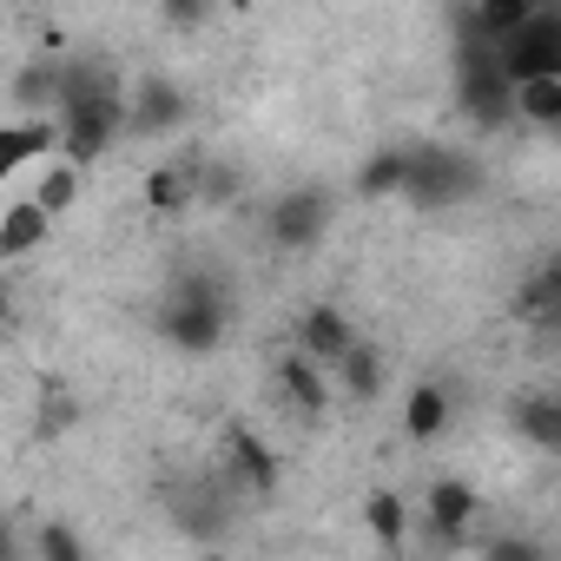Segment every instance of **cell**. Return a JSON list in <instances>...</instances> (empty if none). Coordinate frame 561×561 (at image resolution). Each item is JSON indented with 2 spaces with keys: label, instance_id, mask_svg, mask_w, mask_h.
Returning <instances> with one entry per match:
<instances>
[{
  "label": "cell",
  "instance_id": "obj_1",
  "mask_svg": "<svg viewBox=\"0 0 561 561\" xmlns=\"http://www.w3.org/2000/svg\"><path fill=\"white\" fill-rule=\"evenodd\" d=\"M225 324H231V305L225 291L211 285V277H185V285H172V298L159 305V331L172 351H192V357H211L225 344Z\"/></svg>",
  "mask_w": 561,
  "mask_h": 561
},
{
  "label": "cell",
  "instance_id": "obj_2",
  "mask_svg": "<svg viewBox=\"0 0 561 561\" xmlns=\"http://www.w3.org/2000/svg\"><path fill=\"white\" fill-rule=\"evenodd\" d=\"M482 172L469 152H449V146H403V185L397 198H410L416 211H443V205H462L476 198Z\"/></svg>",
  "mask_w": 561,
  "mask_h": 561
},
{
  "label": "cell",
  "instance_id": "obj_3",
  "mask_svg": "<svg viewBox=\"0 0 561 561\" xmlns=\"http://www.w3.org/2000/svg\"><path fill=\"white\" fill-rule=\"evenodd\" d=\"M54 119H60V159H73V165H100V159L126 139V93L67 100Z\"/></svg>",
  "mask_w": 561,
  "mask_h": 561
},
{
  "label": "cell",
  "instance_id": "obj_4",
  "mask_svg": "<svg viewBox=\"0 0 561 561\" xmlns=\"http://www.w3.org/2000/svg\"><path fill=\"white\" fill-rule=\"evenodd\" d=\"M456 100H462V113H469L482 133H495V126H508V119H515V106H508V73H502V60H495V47H489V41H469V34H462Z\"/></svg>",
  "mask_w": 561,
  "mask_h": 561
},
{
  "label": "cell",
  "instance_id": "obj_5",
  "mask_svg": "<svg viewBox=\"0 0 561 561\" xmlns=\"http://www.w3.org/2000/svg\"><path fill=\"white\" fill-rule=\"evenodd\" d=\"M508 87L515 80H535V73H561V8H548V0H535V14L495 47Z\"/></svg>",
  "mask_w": 561,
  "mask_h": 561
},
{
  "label": "cell",
  "instance_id": "obj_6",
  "mask_svg": "<svg viewBox=\"0 0 561 561\" xmlns=\"http://www.w3.org/2000/svg\"><path fill=\"white\" fill-rule=\"evenodd\" d=\"M331 218H337V198L324 185H298V192H285V198L271 205L264 231H271L277 251H318L324 231H331Z\"/></svg>",
  "mask_w": 561,
  "mask_h": 561
},
{
  "label": "cell",
  "instance_id": "obj_7",
  "mask_svg": "<svg viewBox=\"0 0 561 561\" xmlns=\"http://www.w3.org/2000/svg\"><path fill=\"white\" fill-rule=\"evenodd\" d=\"M192 119V100L172 87V80H139L133 93H126V133L133 139H165V133H179Z\"/></svg>",
  "mask_w": 561,
  "mask_h": 561
},
{
  "label": "cell",
  "instance_id": "obj_8",
  "mask_svg": "<svg viewBox=\"0 0 561 561\" xmlns=\"http://www.w3.org/2000/svg\"><path fill=\"white\" fill-rule=\"evenodd\" d=\"M198 172H205V152H198V146H185V152H172L165 165H152V172H146V211H152V218H179V211H192Z\"/></svg>",
  "mask_w": 561,
  "mask_h": 561
},
{
  "label": "cell",
  "instance_id": "obj_9",
  "mask_svg": "<svg viewBox=\"0 0 561 561\" xmlns=\"http://www.w3.org/2000/svg\"><path fill=\"white\" fill-rule=\"evenodd\" d=\"M476 508H482V495H476L469 482H456V476L430 482V495H423V522H430V541H436V548H462V535H469Z\"/></svg>",
  "mask_w": 561,
  "mask_h": 561
},
{
  "label": "cell",
  "instance_id": "obj_10",
  "mask_svg": "<svg viewBox=\"0 0 561 561\" xmlns=\"http://www.w3.org/2000/svg\"><path fill=\"white\" fill-rule=\"evenodd\" d=\"M277 397H285V410H291V416H305V423H324V410H331L324 364H311L305 351H285V357H277Z\"/></svg>",
  "mask_w": 561,
  "mask_h": 561
},
{
  "label": "cell",
  "instance_id": "obj_11",
  "mask_svg": "<svg viewBox=\"0 0 561 561\" xmlns=\"http://www.w3.org/2000/svg\"><path fill=\"white\" fill-rule=\"evenodd\" d=\"M54 152H60V119L54 113H21L14 126H0V185L27 159H54Z\"/></svg>",
  "mask_w": 561,
  "mask_h": 561
},
{
  "label": "cell",
  "instance_id": "obj_12",
  "mask_svg": "<svg viewBox=\"0 0 561 561\" xmlns=\"http://www.w3.org/2000/svg\"><path fill=\"white\" fill-rule=\"evenodd\" d=\"M225 462H231V476H238V489L244 495H271L277 489V456H271V443L257 436V430H225Z\"/></svg>",
  "mask_w": 561,
  "mask_h": 561
},
{
  "label": "cell",
  "instance_id": "obj_13",
  "mask_svg": "<svg viewBox=\"0 0 561 561\" xmlns=\"http://www.w3.org/2000/svg\"><path fill=\"white\" fill-rule=\"evenodd\" d=\"M351 337H357V331H351V318H344L337 305H311V311L298 318V337H291V351H305L311 364H324V370H331V364L344 357V344H351Z\"/></svg>",
  "mask_w": 561,
  "mask_h": 561
},
{
  "label": "cell",
  "instance_id": "obj_14",
  "mask_svg": "<svg viewBox=\"0 0 561 561\" xmlns=\"http://www.w3.org/2000/svg\"><path fill=\"white\" fill-rule=\"evenodd\" d=\"M508 106H515V119H522V126H535V133H554V126H561V73L515 80V87H508Z\"/></svg>",
  "mask_w": 561,
  "mask_h": 561
},
{
  "label": "cell",
  "instance_id": "obj_15",
  "mask_svg": "<svg viewBox=\"0 0 561 561\" xmlns=\"http://www.w3.org/2000/svg\"><path fill=\"white\" fill-rule=\"evenodd\" d=\"M47 231H54V218L34 198H14L8 211H0V257H34L47 244Z\"/></svg>",
  "mask_w": 561,
  "mask_h": 561
},
{
  "label": "cell",
  "instance_id": "obj_16",
  "mask_svg": "<svg viewBox=\"0 0 561 561\" xmlns=\"http://www.w3.org/2000/svg\"><path fill=\"white\" fill-rule=\"evenodd\" d=\"M449 416H456V403H449L443 383H416V390L403 397V436H410V443H436V436L449 430Z\"/></svg>",
  "mask_w": 561,
  "mask_h": 561
},
{
  "label": "cell",
  "instance_id": "obj_17",
  "mask_svg": "<svg viewBox=\"0 0 561 561\" xmlns=\"http://www.w3.org/2000/svg\"><path fill=\"white\" fill-rule=\"evenodd\" d=\"M508 318H522V324H554L561 318V257H548L528 285L508 298Z\"/></svg>",
  "mask_w": 561,
  "mask_h": 561
},
{
  "label": "cell",
  "instance_id": "obj_18",
  "mask_svg": "<svg viewBox=\"0 0 561 561\" xmlns=\"http://www.w3.org/2000/svg\"><path fill=\"white\" fill-rule=\"evenodd\" d=\"M331 370H337V383H344V397H351V403H370V397L383 390V351H377V344H364V337H351V344H344V357H337Z\"/></svg>",
  "mask_w": 561,
  "mask_h": 561
},
{
  "label": "cell",
  "instance_id": "obj_19",
  "mask_svg": "<svg viewBox=\"0 0 561 561\" xmlns=\"http://www.w3.org/2000/svg\"><path fill=\"white\" fill-rule=\"evenodd\" d=\"M535 14V0H476L469 8V21H462V34L469 41H489V47H502L522 21Z\"/></svg>",
  "mask_w": 561,
  "mask_h": 561
},
{
  "label": "cell",
  "instance_id": "obj_20",
  "mask_svg": "<svg viewBox=\"0 0 561 561\" xmlns=\"http://www.w3.org/2000/svg\"><path fill=\"white\" fill-rule=\"evenodd\" d=\"M80 192H87V165H73V159H54V165L34 179V205H41L47 218H67V211L80 205Z\"/></svg>",
  "mask_w": 561,
  "mask_h": 561
},
{
  "label": "cell",
  "instance_id": "obj_21",
  "mask_svg": "<svg viewBox=\"0 0 561 561\" xmlns=\"http://www.w3.org/2000/svg\"><path fill=\"white\" fill-rule=\"evenodd\" d=\"M14 106L21 113H54L60 106V60H34L14 73Z\"/></svg>",
  "mask_w": 561,
  "mask_h": 561
},
{
  "label": "cell",
  "instance_id": "obj_22",
  "mask_svg": "<svg viewBox=\"0 0 561 561\" xmlns=\"http://www.w3.org/2000/svg\"><path fill=\"white\" fill-rule=\"evenodd\" d=\"M515 430H522L535 449H561V403H554L548 390L522 397V403H515Z\"/></svg>",
  "mask_w": 561,
  "mask_h": 561
},
{
  "label": "cell",
  "instance_id": "obj_23",
  "mask_svg": "<svg viewBox=\"0 0 561 561\" xmlns=\"http://www.w3.org/2000/svg\"><path fill=\"white\" fill-rule=\"evenodd\" d=\"M364 522H370V535L397 554L403 548V535H410V508H403V495L397 489H377L370 502H364Z\"/></svg>",
  "mask_w": 561,
  "mask_h": 561
},
{
  "label": "cell",
  "instance_id": "obj_24",
  "mask_svg": "<svg viewBox=\"0 0 561 561\" xmlns=\"http://www.w3.org/2000/svg\"><path fill=\"white\" fill-rule=\"evenodd\" d=\"M397 185H403V146H383L364 172H357V198H397Z\"/></svg>",
  "mask_w": 561,
  "mask_h": 561
},
{
  "label": "cell",
  "instance_id": "obj_25",
  "mask_svg": "<svg viewBox=\"0 0 561 561\" xmlns=\"http://www.w3.org/2000/svg\"><path fill=\"white\" fill-rule=\"evenodd\" d=\"M244 192V172L231 165V159H211L205 152V172H198V192H192V205H231Z\"/></svg>",
  "mask_w": 561,
  "mask_h": 561
},
{
  "label": "cell",
  "instance_id": "obj_26",
  "mask_svg": "<svg viewBox=\"0 0 561 561\" xmlns=\"http://www.w3.org/2000/svg\"><path fill=\"white\" fill-rule=\"evenodd\" d=\"M34 554H41V561H87V541H80L73 528H60V522H47V528L34 535Z\"/></svg>",
  "mask_w": 561,
  "mask_h": 561
},
{
  "label": "cell",
  "instance_id": "obj_27",
  "mask_svg": "<svg viewBox=\"0 0 561 561\" xmlns=\"http://www.w3.org/2000/svg\"><path fill=\"white\" fill-rule=\"evenodd\" d=\"M73 423H80V403L54 390V397H47V410H41V423H34V436H41V443H54V436H60V430H73Z\"/></svg>",
  "mask_w": 561,
  "mask_h": 561
},
{
  "label": "cell",
  "instance_id": "obj_28",
  "mask_svg": "<svg viewBox=\"0 0 561 561\" xmlns=\"http://www.w3.org/2000/svg\"><path fill=\"white\" fill-rule=\"evenodd\" d=\"M482 554H489V561H541V541H522V535H502V541H489Z\"/></svg>",
  "mask_w": 561,
  "mask_h": 561
},
{
  "label": "cell",
  "instance_id": "obj_29",
  "mask_svg": "<svg viewBox=\"0 0 561 561\" xmlns=\"http://www.w3.org/2000/svg\"><path fill=\"white\" fill-rule=\"evenodd\" d=\"M205 14H211V0H165V21L172 27H198Z\"/></svg>",
  "mask_w": 561,
  "mask_h": 561
},
{
  "label": "cell",
  "instance_id": "obj_30",
  "mask_svg": "<svg viewBox=\"0 0 561 561\" xmlns=\"http://www.w3.org/2000/svg\"><path fill=\"white\" fill-rule=\"evenodd\" d=\"M14 324V291H8V277H0V331Z\"/></svg>",
  "mask_w": 561,
  "mask_h": 561
},
{
  "label": "cell",
  "instance_id": "obj_31",
  "mask_svg": "<svg viewBox=\"0 0 561 561\" xmlns=\"http://www.w3.org/2000/svg\"><path fill=\"white\" fill-rule=\"evenodd\" d=\"M14 554H21V541H14V528H8V522H0V561H14Z\"/></svg>",
  "mask_w": 561,
  "mask_h": 561
}]
</instances>
